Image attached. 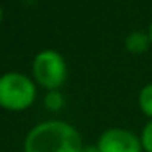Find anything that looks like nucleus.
<instances>
[{
    "label": "nucleus",
    "mask_w": 152,
    "mask_h": 152,
    "mask_svg": "<svg viewBox=\"0 0 152 152\" xmlns=\"http://www.w3.org/2000/svg\"><path fill=\"white\" fill-rule=\"evenodd\" d=\"M83 145L80 132L59 119L39 123L25 137V152H82Z\"/></svg>",
    "instance_id": "nucleus-1"
},
{
    "label": "nucleus",
    "mask_w": 152,
    "mask_h": 152,
    "mask_svg": "<svg viewBox=\"0 0 152 152\" xmlns=\"http://www.w3.org/2000/svg\"><path fill=\"white\" fill-rule=\"evenodd\" d=\"M36 98V85L28 75L7 72L0 75V106L10 111L30 108Z\"/></svg>",
    "instance_id": "nucleus-2"
},
{
    "label": "nucleus",
    "mask_w": 152,
    "mask_h": 152,
    "mask_svg": "<svg viewBox=\"0 0 152 152\" xmlns=\"http://www.w3.org/2000/svg\"><path fill=\"white\" fill-rule=\"evenodd\" d=\"M33 77L48 92L59 90L67 80V62L61 53L44 49L33 59Z\"/></svg>",
    "instance_id": "nucleus-3"
},
{
    "label": "nucleus",
    "mask_w": 152,
    "mask_h": 152,
    "mask_svg": "<svg viewBox=\"0 0 152 152\" xmlns=\"http://www.w3.org/2000/svg\"><path fill=\"white\" fill-rule=\"evenodd\" d=\"M100 152H144L137 134L126 128H110L98 137Z\"/></svg>",
    "instance_id": "nucleus-4"
},
{
    "label": "nucleus",
    "mask_w": 152,
    "mask_h": 152,
    "mask_svg": "<svg viewBox=\"0 0 152 152\" xmlns=\"http://www.w3.org/2000/svg\"><path fill=\"white\" fill-rule=\"evenodd\" d=\"M151 46H152V43H151V38H149L147 31L136 30V31H131V33L124 38L126 51L134 54V56L136 54H144Z\"/></svg>",
    "instance_id": "nucleus-5"
},
{
    "label": "nucleus",
    "mask_w": 152,
    "mask_h": 152,
    "mask_svg": "<svg viewBox=\"0 0 152 152\" xmlns=\"http://www.w3.org/2000/svg\"><path fill=\"white\" fill-rule=\"evenodd\" d=\"M137 103H139L142 115L147 116L149 119H152V82L145 83L141 88L139 96H137Z\"/></svg>",
    "instance_id": "nucleus-6"
},
{
    "label": "nucleus",
    "mask_w": 152,
    "mask_h": 152,
    "mask_svg": "<svg viewBox=\"0 0 152 152\" xmlns=\"http://www.w3.org/2000/svg\"><path fill=\"white\" fill-rule=\"evenodd\" d=\"M44 105H46L48 110L51 111H57L64 106V96L59 90H51V92L46 93L44 96Z\"/></svg>",
    "instance_id": "nucleus-7"
},
{
    "label": "nucleus",
    "mask_w": 152,
    "mask_h": 152,
    "mask_svg": "<svg viewBox=\"0 0 152 152\" xmlns=\"http://www.w3.org/2000/svg\"><path fill=\"white\" fill-rule=\"evenodd\" d=\"M139 139H141L142 151L152 152V119H149V123H145V126L142 128L141 134H139Z\"/></svg>",
    "instance_id": "nucleus-8"
},
{
    "label": "nucleus",
    "mask_w": 152,
    "mask_h": 152,
    "mask_svg": "<svg viewBox=\"0 0 152 152\" xmlns=\"http://www.w3.org/2000/svg\"><path fill=\"white\" fill-rule=\"evenodd\" d=\"M82 152H100V149H98V145H92V144H85L83 145V149H82Z\"/></svg>",
    "instance_id": "nucleus-9"
},
{
    "label": "nucleus",
    "mask_w": 152,
    "mask_h": 152,
    "mask_svg": "<svg viewBox=\"0 0 152 152\" xmlns=\"http://www.w3.org/2000/svg\"><path fill=\"white\" fill-rule=\"evenodd\" d=\"M147 34H149V38H151V43H152V21H151V25H149V28H147Z\"/></svg>",
    "instance_id": "nucleus-10"
},
{
    "label": "nucleus",
    "mask_w": 152,
    "mask_h": 152,
    "mask_svg": "<svg viewBox=\"0 0 152 152\" xmlns=\"http://www.w3.org/2000/svg\"><path fill=\"white\" fill-rule=\"evenodd\" d=\"M2 18H4V10H2V7H0V23H2Z\"/></svg>",
    "instance_id": "nucleus-11"
}]
</instances>
